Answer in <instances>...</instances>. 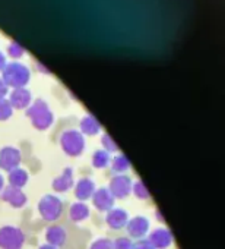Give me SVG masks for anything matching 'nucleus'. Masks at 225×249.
I'll list each match as a JSON object with an SVG mask.
<instances>
[{
    "instance_id": "obj_1",
    "label": "nucleus",
    "mask_w": 225,
    "mask_h": 249,
    "mask_svg": "<svg viewBox=\"0 0 225 249\" xmlns=\"http://www.w3.org/2000/svg\"><path fill=\"white\" fill-rule=\"evenodd\" d=\"M25 114L30 117L32 126L38 131H46L54 123V114L50 110L47 101L43 98H38L34 103H31Z\"/></svg>"
},
{
    "instance_id": "obj_2",
    "label": "nucleus",
    "mask_w": 225,
    "mask_h": 249,
    "mask_svg": "<svg viewBox=\"0 0 225 249\" xmlns=\"http://www.w3.org/2000/svg\"><path fill=\"white\" fill-rule=\"evenodd\" d=\"M0 78L11 88H24L31 79V71L27 65L21 62H11L6 63Z\"/></svg>"
},
{
    "instance_id": "obj_3",
    "label": "nucleus",
    "mask_w": 225,
    "mask_h": 249,
    "mask_svg": "<svg viewBox=\"0 0 225 249\" xmlns=\"http://www.w3.org/2000/svg\"><path fill=\"white\" fill-rule=\"evenodd\" d=\"M60 145L67 156L78 157L85 151V137L76 129H67L60 137Z\"/></svg>"
},
{
    "instance_id": "obj_4",
    "label": "nucleus",
    "mask_w": 225,
    "mask_h": 249,
    "mask_svg": "<svg viewBox=\"0 0 225 249\" xmlns=\"http://www.w3.org/2000/svg\"><path fill=\"white\" fill-rule=\"evenodd\" d=\"M38 213L46 221H56L63 213V202L56 195H44L38 202Z\"/></svg>"
},
{
    "instance_id": "obj_5",
    "label": "nucleus",
    "mask_w": 225,
    "mask_h": 249,
    "mask_svg": "<svg viewBox=\"0 0 225 249\" xmlns=\"http://www.w3.org/2000/svg\"><path fill=\"white\" fill-rule=\"evenodd\" d=\"M25 243L24 231L16 226L0 227V249H22Z\"/></svg>"
},
{
    "instance_id": "obj_6",
    "label": "nucleus",
    "mask_w": 225,
    "mask_h": 249,
    "mask_svg": "<svg viewBox=\"0 0 225 249\" xmlns=\"http://www.w3.org/2000/svg\"><path fill=\"white\" fill-rule=\"evenodd\" d=\"M22 154L15 147H3L0 150V169L3 172H12L21 166Z\"/></svg>"
},
{
    "instance_id": "obj_7",
    "label": "nucleus",
    "mask_w": 225,
    "mask_h": 249,
    "mask_svg": "<svg viewBox=\"0 0 225 249\" xmlns=\"http://www.w3.org/2000/svg\"><path fill=\"white\" fill-rule=\"evenodd\" d=\"M132 179L126 175H117L110 180V186L108 191L111 192V195L116 198H128L132 194Z\"/></svg>"
},
{
    "instance_id": "obj_8",
    "label": "nucleus",
    "mask_w": 225,
    "mask_h": 249,
    "mask_svg": "<svg viewBox=\"0 0 225 249\" xmlns=\"http://www.w3.org/2000/svg\"><path fill=\"white\" fill-rule=\"evenodd\" d=\"M0 198L14 208H22V207H25V204L28 201L25 192L22 189L14 188V186H5L3 191L0 192Z\"/></svg>"
},
{
    "instance_id": "obj_9",
    "label": "nucleus",
    "mask_w": 225,
    "mask_h": 249,
    "mask_svg": "<svg viewBox=\"0 0 225 249\" xmlns=\"http://www.w3.org/2000/svg\"><path fill=\"white\" fill-rule=\"evenodd\" d=\"M91 199H92L94 207L98 211L107 213L111 208H114V196L111 195L108 188H98V189H95V192H94Z\"/></svg>"
},
{
    "instance_id": "obj_10",
    "label": "nucleus",
    "mask_w": 225,
    "mask_h": 249,
    "mask_svg": "<svg viewBox=\"0 0 225 249\" xmlns=\"http://www.w3.org/2000/svg\"><path fill=\"white\" fill-rule=\"evenodd\" d=\"M9 103L16 110H24L28 108L31 101H32V94L30 89H27V87L24 88H14L12 92L9 94Z\"/></svg>"
},
{
    "instance_id": "obj_11",
    "label": "nucleus",
    "mask_w": 225,
    "mask_h": 249,
    "mask_svg": "<svg viewBox=\"0 0 225 249\" xmlns=\"http://www.w3.org/2000/svg\"><path fill=\"white\" fill-rule=\"evenodd\" d=\"M126 229H128L129 236L135 239H142L149 231V220L144 215H136L128 221Z\"/></svg>"
},
{
    "instance_id": "obj_12",
    "label": "nucleus",
    "mask_w": 225,
    "mask_h": 249,
    "mask_svg": "<svg viewBox=\"0 0 225 249\" xmlns=\"http://www.w3.org/2000/svg\"><path fill=\"white\" fill-rule=\"evenodd\" d=\"M105 221H107V224H108L110 229H112V230H120V229L126 227V224L129 221L128 211L123 210V208H111L110 211H107Z\"/></svg>"
},
{
    "instance_id": "obj_13",
    "label": "nucleus",
    "mask_w": 225,
    "mask_h": 249,
    "mask_svg": "<svg viewBox=\"0 0 225 249\" xmlns=\"http://www.w3.org/2000/svg\"><path fill=\"white\" fill-rule=\"evenodd\" d=\"M148 240L155 249H167L173 243V233L168 229L160 227L151 231Z\"/></svg>"
},
{
    "instance_id": "obj_14",
    "label": "nucleus",
    "mask_w": 225,
    "mask_h": 249,
    "mask_svg": "<svg viewBox=\"0 0 225 249\" xmlns=\"http://www.w3.org/2000/svg\"><path fill=\"white\" fill-rule=\"evenodd\" d=\"M73 183H75V180H73V169L66 167V169L63 170V173L59 175V176L53 180L51 186H53V189H54L56 192L64 194V192H67L69 189L73 188Z\"/></svg>"
},
{
    "instance_id": "obj_15",
    "label": "nucleus",
    "mask_w": 225,
    "mask_h": 249,
    "mask_svg": "<svg viewBox=\"0 0 225 249\" xmlns=\"http://www.w3.org/2000/svg\"><path fill=\"white\" fill-rule=\"evenodd\" d=\"M96 186H95V182L89 178H82L76 185H75V196L83 202L86 199H91L94 192H95Z\"/></svg>"
},
{
    "instance_id": "obj_16",
    "label": "nucleus",
    "mask_w": 225,
    "mask_h": 249,
    "mask_svg": "<svg viewBox=\"0 0 225 249\" xmlns=\"http://www.w3.org/2000/svg\"><path fill=\"white\" fill-rule=\"evenodd\" d=\"M46 240L48 245L62 248L67 240V233H66L64 227H62V226H50L46 230Z\"/></svg>"
},
{
    "instance_id": "obj_17",
    "label": "nucleus",
    "mask_w": 225,
    "mask_h": 249,
    "mask_svg": "<svg viewBox=\"0 0 225 249\" xmlns=\"http://www.w3.org/2000/svg\"><path fill=\"white\" fill-rule=\"evenodd\" d=\"M79 132L83 137H94L101 132V123L91 114H86L80 119L79 123Z\"/></svg>"
},
{
    "instance_id": "obj_18",
    "label": "nucleus",
    "mask_w": 225,
    "mask_h": 249,
    "mask_svg": "<svg viewBox=\"0 0 225 249\" xmlns=\"http://www.w3.org/2000/svg\"><path fill=\"white\" fill-rule=\"evenodd\" d=\"M30 180V175L27 170L18 167L12 172H9L8 175V182H9V186H14V188H18V189H22Z\"/></svg>"
},
{
    "instance_id": "obj_19",
    "label": "nucleus",
    "mask_w": 225,
    "mask_h": 249,
    "mask_svg": "<svg viewBox=\"0 0 225 249\" xmlns=\"http://www.w3.org/2000/svg\"><path fill=\"white\" fill-rule=\"evenodd\" d=\"M89 214H91L89 207L85 202H80V201L72 204L70 208H69V217H70L72 221H76V223L89 218Z\"/></svg>"
},
{
    "instance_id": "obj_20",
    "label": "nucleus",
    "mask_w": 225,
    "mask_h": 249,
    "mask_svg": "<svg viewBox=\"0 0 225 249\" xmlns=\"http://www.w3.org/2000/svg\"><path fill=\"white\" fill-rule=\"evenodd\" d=\"M129 169H130V163H129V160H128L126 156L117 154L114 159H112V161H111V170L114 172V173L123 175V173L128 172Z\"/></svg>"
},
{
    "instance_id": "obj_21",
    "label": "nucleus",
    "mask_w": 225,
    "mask_h": 249,
    "mask_svg": "<svg viewBox=\"0 0 225 249\" xmlns=\"http://www.w3.org/2000/svg\"><path fill=\"white\" fill-rule=\"evenodd\" d=\"M110 161H111L110 153H107L104 150L94 151V154H92V166L95 169H104V167H107L110 164Z\"/></svg>"
},
{
    "instance_id": "obj_22",
    "label": "nucleus",
    "mask_w": 225,
    "mask_h": 249,
    "mask_svg": "<svg viewBox=\"0 0 225 249\" xmlns=\"http://www.w3.org/2000/svg\"><path fill=\"white\" fill-rule=\"evenodd\" d=\"M132 192L136 198L139 199H149L151 198V194L146 188V185L141 180H136L133 185H132Z\"/></svg>"
},
{
    "instance_id": "obj_23",
    "label": "nucleus",
    "mask_w": 225,
    "mask_h": 249,
    "mask_svg": "<svg viewBox=\"0 0 225 249\" xmlns=\"http://www.w3.org/2000/svg\"><path fill=\"white\" fill-rule=\"evenodd\" d=\"M12 114H14V107L11 106L9 100L8 98L0 100V122L11 119Z\"/></svg>"
},
{
    "instance_id": "obj_24",
    "label": "nucleus",
    "mask_w": 225,
    "mask_h": 249,
    "mask_svg": "<svg viewBox=\"0 0 225 249\" xmlns=\"http://www.w3.org/2000/svg\"><path fill=\"white\" fill-rule=\"evenodd\" d=\"M8 54L12 57V59H21L24 54H25V50H24V47L19 44V43H16V41H11L9 43V46H8Z\"/></svg>"
},
{
    "instance_id": "obj_25",
    "label": "nucleus",
    "mask_w": 225,
    "mask_h": 249,
    "mask_svg": "<svg viewBox=\"0 0 225 249\" xmlns=\"http://www.w3.org/2000/svg\"><path fill=\"white\" fill-rule=\"evenodd\" d=\"M101 144H102V147H104V151H107V153H116V151H119V147H117V144L112 141V138L108 135V134H104L102 135V138H101Z\"/></svg>"
},
{
    "instance_id": "obj_26",
    "label": "nucleus",
    "mask_w": 225,
    "mask_h": 249,
    "mask_svg": "<svg viewBox=\"0 0 225 249\" xmlns=\"http://www.w3.org/2000/svg\"><path fill=\"white\" fill-rule=\"evenodd\" d=\"M89 249H112V240L108 237H99L91 243Z\"/></svg>"
},
{
    "instance_id": "obj_27",
    "label": "nucleus",
    "mask_w": 225,
    "mask_h": 249,
    "mask_svg": "<svg viewBox=\"0 0 225 249\" xmlns=\"http://www.w3.org/2000/svg\"><path fill=\"white\" fill-rule=\"evenodd\" d=\"M133 242L130 237H117L112 240V249H132Z\"/></svg>"
},
{
    "instance_id": "obj_28",
    "label": "nucleus",
    "mask_w": 225,
    "mask_h": 249,
    "mask_svg": "<svg viewBox=\"0 0 225 249\" xmlns=\"http://www.w3.org/2000/svg\"><path fill=\"white\" fill-rule=\"evenodd\" d=\"M132 249H155L151 243H149V240H138L136 243H133V248Z\"/></svg>"
},
{
    "instance_id": "obj_29",
    "label": "nucleus",
    "mask_w": 225,
    "mask_h": 249,
    "mask_svg": "<svg viewBox=\"0 0 225 249\" xmlns=\"http://www.w3.org/2000/svg\"><path fill=\"white\" fill-rule=\"evenodd\" d=\"M6 95H9V87L5 84L2 78H0V100L6 98Z\"/></svg>"
},
{
    "instance_id": "obj_30",
    "label": "nucleus",
    "mask_w": 225,
    "mask_h": 249,
    "mask_svg": "<svg viewBox=\"0 0 225 249\" xmlns=\"http://www.w3.org/2000/svg\"><path fill=\"white\" fill-rule=\"evenodd\" d=\"M5 66H6V57L2 52H0V72L5 69Z\"/></svg>"
},
{
    "instance_id": "obj_31",
    "label": "nucleus",
    "mask_w": 225,
    "mask_h": 249,
    "mask_svg": "<svg viewBox=\"0 0 225 249\" xmlns=\"http://www.w3.org/2000/svg\"><path fill=\"white\" fill-rule=\"evenodd\" d=\"M37 69L43 71V73H50V71H48V69H46V68H44V65H41V63H37Z\"/></svg>"
},
{
    "instance_id": "obj_32",
    "label": "nucleus",
    "mask_w": 225,
    "mask_h": 249,
    "mask_svg": "<svg viewBox=\"0 0 225 249\" xmlns=\"http://www.w3.org/2000/svg\"><path fill=\"white\" fill-rule=\"evenodd\" d=\"M40 249H59V248H56V246H53V245H48V243H46V245L40 246Z\"/></svg>"
},
{
    "instance_id": "obj_33",
    "label": "nucleus",
    "mask_w": 225,
    "mask_h": 249,
    "mask_svg": "<svg viewBox=\"0 0 225 249\" xmlns=\"http://www.w3.org/2000/svg\"><path fill=\"white\" fill-rule=\"evenodd\" d=\"M3 188H5V179H3L2 175H0V192L3 191Z\"/></svg>"
}]
</instances>
